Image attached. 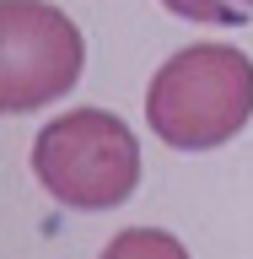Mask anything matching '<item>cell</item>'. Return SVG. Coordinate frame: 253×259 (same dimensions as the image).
I'll use <instances>...</instances> for the list:
<instances>
[{
    "label": "cell",
    "mask_w": 253,
    "mask_h": 259,
    "mask_svg": "<svg viewBox=\"0 0 253 259\" xmlns=\"http://www.w3.org/2000/svg\"><path fill=\"white\" fill-rule=\"evenodd\" d=\"M0 44H6V65H0V108L6 113H32L81 81L86 44L60 6L0 0Z\"/></svg>",
    "instance_id": "cell-3"
},
{
    "label": "cell",
    "mask_w": 253,
    "mask_h": 259,
    "mask_svg": "<svg viewBox=\"0 0 253 259\" xmlns=\"http://www.w3.org/2000/svg\"><path fill=\"white\" fill-rule=\"evenodd\" d=\"M253 119V60L232 44H189L145 87V124L173 151L226 146Z\"/></svg>",
    "instance_id": "cell-1"
},
{
    "label": "cell",
    "mask_w": 253,
    "mask_h": 259,
    "mask_svg": "<svg viewBox=\"0 0 253 259\" xmlns=\"http://www.w3.org/2000/svg\"><path fill=\"white\" fill-rule=\"evenodd\" d=\"M183 22H205V27H242L253 22V0H162Z\"/></svg>",
    "instance_id": "cell-5"
},
{
    "label": "cell",
    "mask_w": 253,
    "mask_h": 259,
    "mask_svg": "<svg viewBox=\"0 0 253 259\" xmlns=\"http://www.w3.org/2000/svg\"><path fill=\"white\" fill-rule=\"evenodd\" d=\"M32 173L65 210H113L140 184V141L108 108H70L32 135Z\"/></svg>",
    "instance_id": "cell-2"
},
{
    "label": "cell",
    "mask_w": 253,
    "mask_h": 259,
    "mask_svg": "<svg viewBox=\"0 0 253 259\" xmlns=\"http://www.w3.org/2000/svg\"><path fill=\"white\" fill-rule=\"evenodd\" d=\"M103 259H189V248L173 232H162V227H124L103 248Z\"/></svg>",
    "instance_id": "cell-4"
}]
</instances>
